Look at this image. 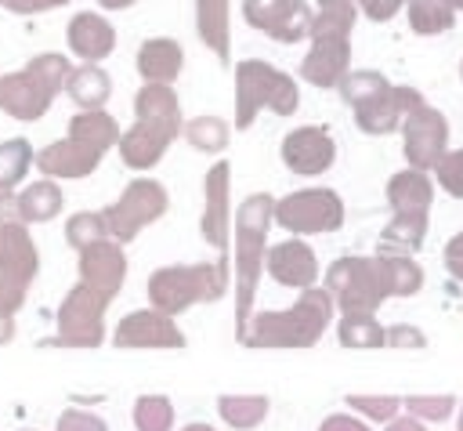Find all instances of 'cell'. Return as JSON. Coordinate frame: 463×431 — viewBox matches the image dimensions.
Wrapping results in <instances>:
<instances>
[{"label":"cell","mask_w":463,"mask_h":431,"mask_svg":"<svg viewBox=\"0 0 463 431\" xmlns=\"http://www.w3.org/2000/svg\"><path fill=\"white\" fill-rule=\"evenodd\" d=\"M275 221V196L253 192L242 199L235 214V337L242 340L250 319H253V297L257 283L264 272V254H268V228Z\"/></svg>","instance_id":"1"},{"label":"cell","mask_w":463,"mask_h":431,"mask_svg":"<svg viewBox=\"0 0 463 431\" xmlns=\"http://www.w3.org/2000/svg\"><path fill=\"white\" fill-rule=\"evenodd\" d=\"M333 297L326 286H307L286 311H260L250 319L239 344L250 348H311L322 340L333 319Z\"/></svg>","instance_id":"2"},{"label":"cell","mask_w":463,"mask_h":431,"mask_svg":"<svg viewBox=\"0 0 463 431\" xmlns=\"http://www.w3.org/2000/svg\"><path fill=\"white\" fill-rule=\"evenodd\" d=\"M228 290V261L166 264L148 275V301L163 315H181L192 304L221 301Z\"/></svg>","instance_id":"3"},{"label":"cell","mask_w":463,"mask_h":431,"mask_svg":"<svg viewBox=\"0 0 463 431\" xmlns=\"http://www.w3.org/2000/svg\"><path fill=\"white\" fill-rule=\"evenodd\" d=\"M300 105L297 80L260 58H246L235 65V127L250 130L260 109H271L275 116H289Z\"/></svg>","instance_id":"4"},{"label":"cell","mask_w":463,"mask_h":431,"mask_svg":"<svg viewBox=\"0 0 463 431\" xmlns=\"http://www.w3.org/2000/svg\"><path fill=\"white\" fill-rule=\"evenodd\" d=\"M166 206H170V196H166V188L156 177H134L119 192V199L101 210L105 228H109V239H116L119 246L130 243L145 225L159 221L166 214Z\"/></svg>","instance_id":"5"},{"label":"cell","mask_w":463,"mask_h":431,"mask_svg":"<svg viewBox=\"0 0 463 431\" xmlns=\"http://www.w3.org/2000/svg\"><path fill=\"white\" fill-rule=\"evenodd\" d=\"M112 301L87 283L72 286L65 301L58 304V333L43 344H61V348H98L105 340V308Z\"/></svg>","instance_id":"6"},{"label":"cell","mask_w":463,"mask_h":431,"mask_svg":"<svg viewBox=\"0 0 463 431\" xmlns=\"http://www.w3.org/2000/svg\"><path fill=\"white\" fill-rule=\"evenodd\" d=\"M275 221L293 235L336 232L344 225V199L333 188H297L275 199Z\"/></svg>","instance_id":"7"},{"label":"cell","mask_w":463,"mask_h":431,"mask_svg":"<svg viewBox=\"0 0 463 431\" xmlns=\"http://www.w3.org/2000/svg\"><path fill=\"white\" fill-rule=\"evenodd\" d=\"M326 290L333 297V304L340 311H376L387 297H383V286H380V275H376V261L373 257H336L326 272Z\"/></svg>","instance_id":"8"},{"label":"cell","mask_w":463,"mask_h":431,"mask_svg":"<svg viewBox=\"0 0 463 431\" xmlns=\"http://www.w3.org/2000/svg\"><path fill=\"white\" fill-rule=\"evenodd\" d=\"M402 152H405V159H409V167L412 170H434L438 163H441V156L449 152V120H445V112L441 109H434V105H416L409 116H405V123H402Z\"/></svg>","instance_id":"9"},{"label":"cell","mask_w":463,"mask_h":431,"mask_svg":"<svg viewBox=\"0 0 463 431\" xmlns=\"http://www.w3.org/2000/svg\"><path fill=\"white\" fill-rule=\"evenodd\" d=\"M181 127H184L181 120H134V127L119 134V145H116L119 148V159L130 170L156 167L166 156L170 141L181 134Z\"/></svg>","instance_id":"10"},{"label":"cell","mask_w":463,"mask_h":431,"mask_svg":"<svg viewBox=\"0 0 463 431\" xmlns=\"http://www.w3.org/2000/svg\"><path fill=\"white\" fill-rule=\"evenodd\" d=\"M228 192H232V167L221 159L206 170L203 177V239L221 254L217 261H228V235H232V206H228Z\"/></svg>","instance_id":"11"},{"label":"cell","mask_w":463,"mask_h":431,"mask_svg":"<svg viewBox=\"0 0 463 431\" xmlns=\"http://www.w3.org/2000/svg\"><path fill=\"white\" fill-rule=\"evenodd\" d=\"M116 348H184V333L174 322V315H163L156 308H141L119 319L112 330Z\"/></svg>","instance_id":"12"},{"label":"cell","mask_w":463,"mask_h":431,"mask_svg":"<svg viewBox=\"0 0 463 431\" xmlns=\"http://www.w3.org/2000/svg\"><path fill=\"white\" fill-rule=\"evenodd\" d=\"M336 159V141L326 127H297L282 138V163L293 170V174H304V177H315V174H326Z\"/></svg>","instance_id":"13"},{"label":"cell","mask_w":463,"mask_h":431,"mask_svg":"<svg viewBox=\"0 0 463 431\" xmlns=\"http://www.w3.org/2000/svg\"><path fill=\"white\" fill-rule=\"evenodd\" d=\"M416 105H423V94L416 87H394L391 83L387 91H380L376 98H369L365 105L354 109V123L365 134H391V130H402L405 116Z\"/></svg>","instance_id":"14"},{"label":"cell","mask_w":463,"mask_h":431,"mask_svg":"<svg viewBox=\"0 0 463 431\" xmlns=\"http://www.w3.org/2000/svg\"><path fill=\"white\" fill-rule=\"evenodd\" d=\"M264 268H268V275H271L279 286H289V290H307V286H315V279H318V257H315V250H311L300 235L268 246Z\"/></svg>","instance_id":"15"},{"label":"cell","mask_w":463,"mask_h":431,"mask_svg":"<svg viewBox=\"0 0 463 431\" xmlns=\"http://www.w3.org/2000/svg\"><path fill=\"white\" fill-rule=\"evenodd\" d=\"M54 98H58V94H54L36 72H29V69H18V72L0 76V109H4L11 120L33 123V120H40V116L51 109Z\"/></svg>","instance_id":"16"},{"label":"cell","mask_w":463,"mask_h":431,"mask_svg":"<svg viewBox=\"0 0 463 431\" xmlns=\"http://www.w3.org/2000/svg\"><path fill=\"white\" fill-rule=\"evenodd\" d=\"M351 72V36H315L300 62V76L315 87H340Z\"/></svg>","instance_id":"17"},{"label":"cell","mask_w":463,"mask_h":431,"mask_svg":"<svg viewBox=\"0 0 463 431\" xmlns=\"http://www.w3.org/2000/svg\"><path fill=\"white\" fill-rule=\"evenodd\" d=\"M123 279H127V257L116 239H101V243L80 250V283H87L90 290H98L112 301L119 293Z\"/></svg>","instance_id":"18"},{"label":"cell","mask_w":463,"mask_h":431,"mask_svg":"<svg viewBox=\"0 0 463 431\" xmlns=\"http://www.w3.org/2000/svg\"><path fill=\"white\" fill-rule=\"evenodd\" d=\"M101 156L105 152H98L94 145L65 134L58 141H51L47 148H40L33 163L43 170V177L54 181V177H87V174H94L98 163H101Z\"/></svg>","instance_id":"19"},{"label":"cell","mask_w":463,"mask_h":431,"mask_svg":"<svg viewBox=\"0 0 463 431\" xmlns=\"http://www.w3.org/2000/svg\"><path fill=\"white\" fill-rule=\"evenodd\" d=\"M65 40H69V51L90 65H98L101 58L112 54L116 47V29L109 18H101L98 11H76L65 25Z\"/></svg>","instance_id":"20"},{"label":"cell","mask_w":463,"mask_h":431,"mask_svg":"<svg viewBox=\"0 0 463 431\" xmlns=\"http://www.w3.org/2000/svg\"><path fill=\"white\" fill-rule=\"evenodd\" d=\"M36 268H40V254H36L29 228L0 225V279L29 290V283L36 279Z\"/></svg>","instance_id":"21"},{"label":"cell","mask_w":463,"mask_h":431,"mask_svg":"<svg viewBox=\"0 0 463 431\" xmlns=\"http://www.w3.org/2000/svg\"><path fill=\"white\" fill-rule=\"evenodd\" d=\"M184 51L170 36H152L137 47V72L145 83H174L181 76Z\"/></svg>","instance_id":"22"},{"label":"cell","mask_w":463,"mask_h":431,"mask_svg":"<svg viewBox=\"0 0 463 431\" xmlns=\"http://www.w3.org/2000/svg\"><path fill=\"white\" fill-rule=\"evenodd\" d=\"M373 261H376V275H380L383 297H412V293H420L423 268L409 254H398V250H383L380 246L373 254Z\"/></svg>","instance_id":"23"},{"label":"cell","mask_w":463,"mask_h":431,"mask_svg":"<svg viewBox=\"0 0 463 431\" xmlns=\"http://www.w3.org/2000/svg\"><path fill=\"white\" fill-rule=\"evenodd\" d=\"M195 29L199 40L228 65L232 58V22H228V0H195Z\"/></svg>","instance_id":"24"},{"label":"cell","mask_w":463,"mask_h":431,"mask_svg":"<svg viewBox=\"0 0 463 431\" xmlns=\"http://www.w3.org/2000/svg\"><path fill=\"white\" fill-rule=\"evenodd\" d=\"M65 94H69L83 112H94V109H105V101H109V94H112V80H109V72H105L101 65L83 62V65H76V69L69 72Z\"/></svg>","instance_id":"25"},{"label":"cell","mask_w":463,"mask_h":431,"mask_svg":"<svg viewBox=\"0 0 463 431\" xmlns=\"http://www.w3.org/2000/svg\"><path fill=\"white\" fill-rule=\"evenodd\" d=\"M430 199H434V185L423 170H398L391 181H387V203L394 214L402 210H430Z\"/></svg>","instance_id":"26"},{"label":"cell","mask_w":463,"mask_h":431,"mask_svg":"<svg viewBox=\"0 0 463 431\" xmlns=\"http://www.w3.org/2000/svg\"><path fill=\"white\" fill-rule=\"evenodd\" d=\"M18 214L25 225H40L61 214V188L51 177H40L18 192Z\"/></svg>","instance_id":"27"},{"label":"cell","mask_w":463,"mask_h":431,"mask_svg":"<svg viewBox=\"0 0 463 431\" xmlns=\"http://www.w3.org/2000/svg\"><path fill=\"white\" fill-rule=\"evenodd\" d=\"M427 239V214L423 210H402L387 221L380 246L383 250H398V254H416Z\"/></svg>","instance_id":"28"},{"label":"cell","mask_w":463,"mask_h":431,"mask_svg":"<svg viewBox=\"0 0 463 431\" xmlns=\"http://www.w3.org/2000/svg\"><path fill=\"white\" fill-rule=\"evenodd\" d=\"M119 123L109 116V112H101V109H94V112H76L72 120H69V138H80V141H87V145H94L98 152H109L112 145H119Z\"/></svg>","instance_id":"29"},{"label":"cell","mask_w":463,"mask_h":431,"mask_svg":"<svg viewBox=\"0 0 463 431\" xmlns=\"http://www.w3.org/2000/svg\"><path fill=\"white\" fill-rule=\"evenodd\" d=\"M336 337L344 348H387V326L369 311H344L336 322Z\"/></svg>","instance_id":"30"},{"label":"cell","mask_w":463,"mask_h":431,"mask_svg":"<svg viewBox=\"0 0 463 431\" xmlns=\"http://www.w3.org/2000/svg\"><path fill=\"white\" fill-rule=\"evenodd\" d=\"M268 406H271L268 395H221V398H217L221 420H224L228 427H235V431H250V427L264 424Z\"/></svg>","instance_id":"31"},{"label":"cell","mask_w":463,"mask_h":431,"mask_svg":"<svg viewBox=\"0 0 463 431\" xmlns=\"http://www.w3.org/2000/svg\"><path fill=\"white\" fill-rule=\"evenodd\" d=\"M134 116L137 120H181V101L170 83H145L134 94Z\"/></svg>","instance_id":"32"},{"label":"cell","mask_w":463,"mask_h":431,"mask_svg":"<svg viewBox=\"0 0 463 431\" xmlns=\"http://www.w3.org/2000/svg\"><path fill=\"white\" fill-rule=\"evenodd\" d=\"M405 11H409L412 33L420 36H438L456 25V11L445 0H405Z\"/></svg>","instance_id":"33"},{"label":"cell","mask_w":463,"mask_h":431,"mask_svg":"<svg viewBox=\"0 0 463 431\" xmlns=\"http://www.w3.org/2000/svg\"><path fill=\"white\" fill-rule=\"evenodd\" d=\"M358 18L354 0H318L315 22H311V40L315 36H351Z\"/></svg>","instance_id":"34"},{"label":"cell","mask_w":463,"mask_h":431,"mask_svg":"<svg viewBox=\"0 0 463 431\" xmlns=\"http://www.w3.org/2000/svg\"><path fill=\"white\" fill-rule=\"evenodd\" d=\"M181 134L199 152H224L228 148V138H232V127L221 116H192L181 127Z\"/></svg>","instance_id":"35"},{"label":"cell","mask_w":463,"mask_h":431,"mask_svg":"<svg viewBox=\"0 0 463 431\" xmlns=\"http://www.w3.org/2000/svg\"><path fill=\"white\" fill-rule=\"evenodd\" d=\"M33 159H36V152H33V145L25 138L0 141V188H14L29 174Z\"/></svg>","instance_id":"36"},{"label":"cell","mask_w":463,"mask_h":431,"mask_svg":"<svg viewBox=\"0 0 463 431\" xmlns=\"http://www.w3.org/2000/svg\"><path fill=\"white\" fill-rule=\"evenodd\" d=\"M391 83H387V76L383 72H376V69H351L344 80H340V98L351 105V109H358V105H365L369 98H376L380 91H387Z\"/></svg>","instance_id":"37"},{"label":"cell","mask_w":463,"mask_h":431,"mask_svg":"<svg viewBox=\"0 0 463 431\" xmlns=\"http://www.w3.org/2000/svg\"><path fill=\"white\" fill-rule=\"evenodd\" d=\"M101 239H109V228H105L101 210H80V214H72L65 221V243L72 250H87V246H94Z\"/></svg>","instance_id":"38"},{"label":"cell","mask_w":463,"mask_h":431,"mask_svg":"<svg viewBox=\"0 0 463 431\" xmlns=\"http://www.w3.org/2000/svg\"><path fill=\"white\" fill-rule=\"evenodd\" d=\"M311 22H315V11H311L304 0H293V4L286 7V14L268 29V36L279 40V43H297V40L311 36Z\"/></svg>","instance_id":"39"},{"label":"cell","mask_w":463,"mask_h":431,"mask_svg":"<svg viewBox=\"0 0 463 431\" xmlns=\"http://www.w3.org/2000/svg\"><path fill=\"white\" fill-rule=\"evenodd\" d=\"M134 427L137 431H170L174 427V406L166 395H141L134 402Z\"/></svg>","instance_id":"40"},{"label":"cell","mask_w":463,"mask_h":431,"mask_svg":"<svg viewBox=\"0 0 463 431\" xmlns=\"http://www.w3.org/2000/svg\"><path fill=\"white\" fill-rule=\"evenodd\" d=\"M354 413H362L365 420H380V424H391L394 417H398V409H402V398H394V395H347L344 398Z\"/></svg>","instance_id":"41"},{"label":"cell","mask_w":463,"mask_h":431,"mask_svg":"<svg viewBox=\"0 0 463 431\" xmlns=\"http://www.w3.org/2000/svg\"><path fill=\"white\" fill-rule=\"evenodd\" d=\"M402 406L409 409V417H416L423 424H434V420H449L452 417L456 398L452 395H409V398H402Z\"/></svg>","instance_id":"42"},{"label":"cell","mask_w":463,"mask_h":431,"mask_svg":"<svg viewBox=\"0 0 463 431\" xmlns=\"http://www.w3.org/2000/svg\"><path fill=\"white\" fill-rule=\"evenodd\" d=\"M289 4H293V0H242V18H246L253 29L268 33V29L286 14Z\"/></svg>","instance_id":"43"},{"label":"cell","mask_w":463,"mask_h":431,"mask_svg":"<svg viewBox=\"0 0 463 431\" xmlns=\"http://www.w3.org/2000/svg\"><path fill=\"white\" fill-rule=\"evenodd\" d=\"M434 174H438V181H441V188H445L449 196L463 199V148L445 152L441 163L434 167Z\"/></svg>","instance_id":"44"},{"label":"cell","mask_w":463,"mask_h":431,"mask_svg":"<svg viewBox=\"0 0 463 431\" xmlns=\"http://www.w3.org/2000/svg\"><path fill=\"white\" fill-rule=\"evenodd\" d=\"M54 431H109V424L90 409H65Z\"/></svg>","instance_id":"45"},{"label":"cell","mask_w":463,"mask_h":431,"mask_svg":"<svg viewBox=\"0 0 463 431\" xmlns=\"http://www.w3.org/2000/svg\"><path fill=\"white\" fill-rule=\"evenodd\" d=\"M427 344V333L409 326V322H394L387 326V348H423Z\"/></svg>","instance_id":"46"},{"label":"cell","mask_w":463,"mask_h":431,"mask_svg":"<svg viewBox=\"0 0 463 431\" xmlns=\"http://www.w3.org/2000/svg\"><path fill=\"white\" fill-rule=\"evenodd\" d=\"M354 7L373 22H391L405 7V0H354Z\"/></svg>","instance_id":"47"},{"label":"cell","mask_w":463,"mask_h":431,"mask_svg":"<svg viewBox=\"0 0 463 431\" xmlns=\"http://www.w3.org/2000/svg\"><path fill=\"white\" fill-rule=\"evenodd\" d=\"M25 286H14V283H7V279H0V311L4 315H14L22 304H25Z\"/></svg>","instance_id":"48"},{"label":"cell","mask_w":463,"mask_h":431,"mask_svg":"<svg viewBox=\"0 0 463 431\" xmlns=\"http://www.w3.org/2000/svg\"><path fill=\"white\" fill-rule=\"evenodd\" d=\"M318 431H369V424L351 417V413H333V417H326L318 424Z\"/></svg>","instance_id":"49"},{"label":"cell","mask_w":463,"mask_h":431,"mask_svg":"<svg viewBox=\"0 0 463 431\" xmlns=\"http://www.w3.org/2000/svg\"><path fill=\"white\" fill-rule=\"evenodd\" d=\"M445 268H449L452 279L463 283V232L449 239V246H445Z\"/></svg>","instance_id":"50"},{"label":"cell","mask_w":463,"mask_h":431,"mask_svg":"<svg viewBox=\"0 0 463 431\" xmlns=\"http://www.w3.org/2000/svg\"><path fill=\"white\" fill-rule=\"evenodd\" d=\"M0 225H25L18 214V192L14 188H0Z\"/></svg>","instance_id":"51"},{"label":"cell","mask_w":463,"mask_h":431,"mask_svg":"<svg viewBox=\"0 0 463 431\" xmlns=\"http://www.w3.org/2000/svg\"><path fill=\"white\" fill-rule=\"evenodd\" d=\"M61 4H69V0H4V7L14 14H40V11H51Z\"/></svg>","instance_id":"52"},{"label":"cell","mask_w":463,"mask_h":431,"mask_svg":"<svg viewBox=\"0 0 463 431\" xmlns=\"http://www.w3.org/2000/svg\"><path fill=\"white\" fill-rule=\"evenodd\" d=\"M383 431H427V424H423V420H416V417H394Z\"/></svg>","instance_id":"53"},{"label":"cell","mask_w":463,"mask_h":431,"mask_svg":"<svg viewBox=\"0 0 463 431\" xmlns=\"http://www.w3.org/2000/svg\"><path fill=\"white\" fill-rule=\"evenodd\" d=\"M11 337H14V319H11V315H4V311H0V344H7V340H11Z\"/></svg>","instance_id":"54"},{"label":"cell","mask_w":463,"mask_h":431,"mask_svg":"<svg viewBox=\"0 0 463 431\" xmlns=\"http://www.w3.org/2000/svg\"><path fill=\"white\" fill-rule=\"evenodd\" d=\"M105 11H123V7H134L137 0H98Z\"/></svg>","instance_id":"55"},{"label":"cell","mask_w":463,"mask_h":431,"mask_svg":"<svg viewBox=\"0 0 463 431\" xmlns=\"http://www.w3.org/2000/svg\"><path fill=\"white\" fill-rule=\"evenodd\" d=\"M181 431H213L210 424H188V427H181Z\"/></svg>","instance_id":"56"},{"label":"cell","mask_w":463,"mask_h":431,"mask_svg":"<svg viewBox=\"0 0 463 431\" xmlns=\"http://www.w3.org/2000/svg\"><path fill=\"white\" fill-rule=\"evenodd\" d=\"M445 4H449L452 11H463V0H445Z\"/></svg>","instance_id":"57"},{"label":"cell","mask_w":463,"mask_h":431,"mask_svg":"<svg viewBox=\"0 0 463 431\" xmlns=\"http://www.w3.org/2000/svg\"><path fill=\"white\" fill-rule=\"evenodd\" d=\"M456 431H463V406H459V424H456Z\"/></svg>","instance_id":"58"},{"label":"cell","mask_w":463,"mask_h":431,"mask_svg":"<svg viewBox=\"0 0 463 431\" xmlns=\"http://www.w3.org/2000/svg\"><path fill=\"white\" fill-rule=\"evenodd\" d=\"M459 76H463V62H459Z\"/></svg>","instance_id":"59"},{"label":"cell","mask_w":463,"mask_h":431,"mask_svg":"<svg viewBox=\"0 0 463 431\" xmlns=\"http://www.w3.org/2000/svg\"><path fill=\"white\" fill-rule=\"evenodd\" d=\"M0 7H4V0H0Z\"/></svg>","instance_id":"60"},{"label":"cell","mask_w":463,"mask_h":431,"mask_svg":"<svg viewBox=\"0 0 463 431\" xmlns=\"http://www.w3.org/2000/svg\"><path fill=\"white\" fill-rule=\"evenodd\" d=\"M25 431H29V427H25Z\"/></svg>","instance_id":"61"}]
</instances>
